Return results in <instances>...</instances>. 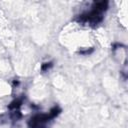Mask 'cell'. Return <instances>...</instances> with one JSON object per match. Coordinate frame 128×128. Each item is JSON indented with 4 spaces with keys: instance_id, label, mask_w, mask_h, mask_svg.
Returning a JSON list of instances; mask_svg holds the SVG:
<instances>
[{
    "instance_id": "1",
    "label": "cell",
    "mask_w": 128,
    "mask_h": 128,
    "mask_svg": "<svg viewBox=\"0 0 128 128\" xmlns=\"http://www.w3.org/2000/svg\"><path fill=\"white\" fill-rule=\"evenodd\" d=\"M108 8L107 2H93L89 9L83 11L77 17V22L81 25L96 26L102 22L104 14Z\"/></svg>"
},
{
    "instance_id": "2",
    "label": "cell",
    "mask_w": 128,
    "mask_h": 128,
    "mask_svg": "<svg viewBox=\"0 0 128 128\" xmlns=\"http://www.w3.org/2000/svg\"><path fill=\"white\" fill-rule=\"evenodd\" d=\"M61 112L58 106H54L47 113H36L28 120L29 128H48L50 122H52Z\"/></svg>"
}]
</instances>
